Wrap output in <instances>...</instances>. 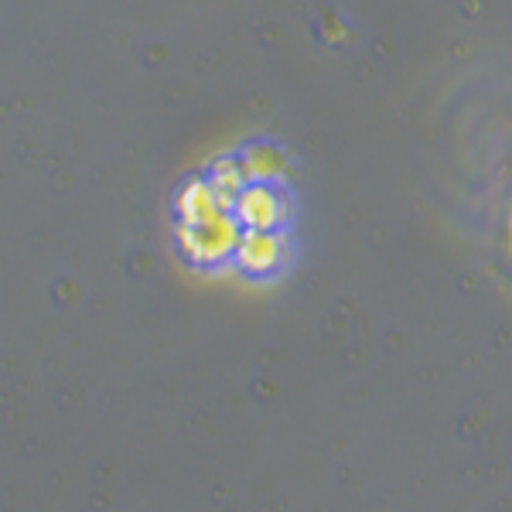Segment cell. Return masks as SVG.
Wrapping results in <instances>:
<instances>
[]
</instances>
